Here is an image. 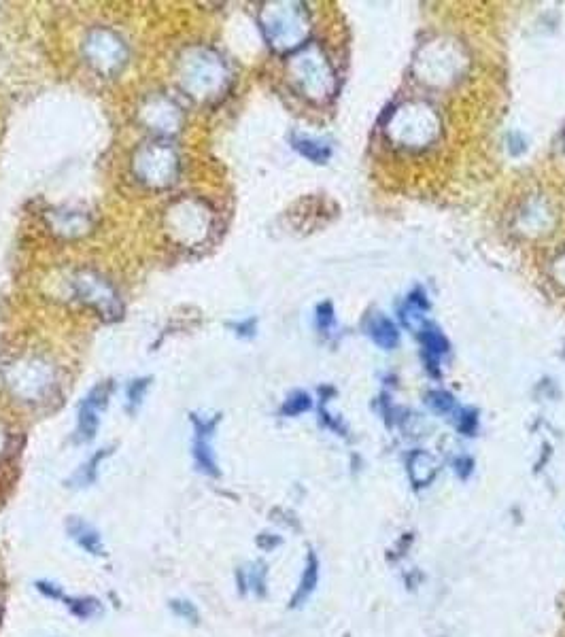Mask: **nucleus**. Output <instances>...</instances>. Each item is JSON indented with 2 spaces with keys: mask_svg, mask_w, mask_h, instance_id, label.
Segmentation results:
<instances>
[{
  "mask_svg": "<svg viewBox=\"0 0 565 637\" xmlns=\"http://www.w3.org/2000/svg\"><path fill=\"white\" fill-rule=\"evenodd\" d=\"M147 389V381H136L134 385H130L128 389V400L130 404H139L143 398V391Z\"/></svg>",
  "mask_w": 565,
  "mask_h": 637,
  "instance_id": "1a4fd4ad",
  "label": "nucleus"
},
{
  "mask_svg": "<svg viewBox=\"0 0 565 637\" xmlns=\"http://www.w3.org/2000/svg\"><path fill=\"white\" fill-rule=\"evenodd\" d=\"M308 408H311V402H308L306 395H296V398H291L285 404L283 412H285V415H300V412H304Z\"/></svg>",
  "mask_w": 565,
  "mask_h": 637,
  "instance_id": "0eeeda50",
  "label": "nucleus"
},
{
  "mask_svg": "<svg viewBox=\"0 0 565 637\" xmlns=\"http://www.w3.org/2000/svg\"><path fill=\"white\" fill-rule=\"evenodd\" d=\"M66 531H68V536L75 540V544L79 548H83L88 555H92V557L105 555V546H102L100 533L88 521L73 516V519H68V523H66Z\"/></svg>",
  "mask_w": 565,
  "mask_h": 637,
  "instance_id": "7ed1b4c3",
  "label": "nucleus"
},
{
  "mask_svg": "<svg viewBox=\"0 0 565 637\" xmlns=\"http://www.w3.org/2000/svg\"><path fill=\"white\" fill-rule=\"evenodd\" d=\"M194 429H196V440H194V457H196V463L198 468L209 474V476H219V470H217V463H215V455H213V446H211V438H213V432L215 427L219 423V417L215 419H200V417H194Z\"/></svg>",
  "mask_w": 565,
  "mask_h": 637,
  "instance_id": "f257e3e1",
  "label": "nucleus"
},
{
  "mask_svg": "<svg viewBox=\"0 0 565 637\" xmlns=\"http://www.w3.org/2000/svg\"><path fill=\"white\" fill-rule=\"evenodd\" d=\"M62 601H64V606L71 610V614L81 618V621H88V618L96 616L98 610H100V604L92 597H68V595H64Z\"/></svg>",
  "mask_w": 565,
  "mask_h": 637,
  "instance_id": "39448f33",
  "label": "nucleus"
},
{
  "mask_svg": "<svg viewBox=\"0 0 565 637\" xmlns=\"http://www.w3.org/2000/svg\"><path fill=\"white\" fill-rule=\"evenodd\" d=\"M109 398V385L96 387L88 398H85L79 406V425H77V434L81 442H90L96 436L98 429V415L100 408L107 404Z\"/></svg>",
  "mask_w": 565,
  "mask_h": 637,
  "instance_id": "f03ea898",
  "label": "nucleus"
},
{
  "mask_svg": "<svg viewBox=\"0 0 565 637\" xmlns=\"http://www.w3.org/2000/svg\"><path fill=\"white\" fill-rule=\"evenodd\" d=\"M296 147L304 153L306 158H311V160H323L325 156H328L330 151H319L317 149V143H308V141H296Z\"/></svg>",
  "mask_w": 565,
  "mask_h": 637,
  "instance_id": "6e6552de",
  "label": "nucleus"
},
{
  "mask_svg": "<svg viewBox=\"0 0 565 637\" xmlns=\"http://www.w3.org/2000/svg\"><path fill=\"white\" fill-rule=\"evenodd\" d=\"M317 567H319V565H317V557L311 553V555H308V561H306V567H304L300 587H298L294 599H291V608L302 606L304 601H306L308 597H311V593L315 591V584H317V578H319Z\"/></svg>",
  "mask_w": 565,
  "mask_h": 637,
  "instance_id": "20e7f679",
  "label": "nucleus"
},
{
  "mask_svg": "<svg viewBox=\"0 0 565 637\" xmlns=\"http://www.w3.org/2000/svg\"><path fill=\"white\" fill-rule=\"evenodd\" d=\"M170 610H173L175 616H179L181 621H190V623H198V610L196 606L192 604V601H185V599H173L170 601Z\"/></svg>",
  "mask_w": 565,
  "mask_h": 637,
  "instance_id": "423d86ee",
  "label": "nucleus"
}]
</instances>
